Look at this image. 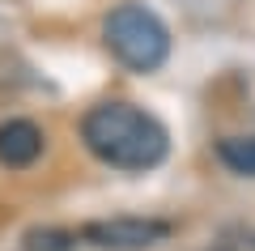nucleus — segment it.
<instances>
[{
  "instance_id": "obj_5",
  "label": "nucleus",
  "mask_w": 255,
  "mask_h": 251,
  "mask_svg": "<svg viewBox=\"0 0 255 251\" xmlns=\"http://www.w3.org/2000/svg\"><path fill=\"white\" fill-rule=\"evenodd\" d=\"M217 158L234 175H251L255 179V136H226V141H217Z\"/></svg>"
},
{
  "instance_id": "obj_2",
  "label": "nucleus",
  "mask_w": 255,
  "mask_h": 251,
  "mask_svg": "<svg viewBox=\"0 0 255 251\" xmlns=\"http://www.w3.org/2000/svg\"><path fill=\"white\" fill-rule=\"evenodd\" d=\"M102 38H107L111 55L132 72H153L170 55V30L145 4H119L102 26Z\"/></svg>"
},
{
  "instance_id": "obj_1",
  "label": "nucleus",
  "mask_w": 255,
  "mask_h": 251,
  "mask_svg": "<svg viewBox=\"0 0 255 251\" xmlns=\"http://www.w3.org/2000/svg\"><path fill=\"white\" fill-rule=\"evenodd\" d=\"M81 141L98 162L115 171H149L166 158L170 136L149 111L132 102H102L81 119Z\"/></svg>"
},
{
  "instance_id": "obj_6",
  "label": "nucleus",
  "mask_w": 255,
  "mask_h": 251,
  "mask_svg": "<svg viewBox=\"0 0 255 251\" xmlns=\"http://www.w3.org/2000/svg\"><path fill=\"white\" fill-rule=\"evenodd\" d=\"M26 247L30 251H68L73 247V234H64V230H30Z\"/></svg>"
},
{
  "instance_id": "obj_4",
  "label": "nucleus",
  "mask_w": 255,
  "mask_h": 251,
  "mask_svg": "<svg viewBox=\"0 0 255 251\" xmlns=\"http://www.w3.org/2000/svg\"><path fill=\"white\" fill-rule=\"evenodd\" d=\"M43 153V132L30 119H9L0 124V162L4 166H30Z\"/></svg>"
},
{
  "instance_id": "obj_3",
  "label": "nucleus",
  "mask_w": 255,
  "mask_h": 251,
  "mask_svg": "<svg viewBox=\"0 0 255 251\" xmlns=\"http://www.w3.org/2000/svg\"><path fill=\"white\" fill-rule=\"evenodd\" d=\"M81 239L94 243V247H107V251H140V247H153V243L170 239V222H157V217H111V222L81 226Z\"/></svg>"
}]
</instances>
